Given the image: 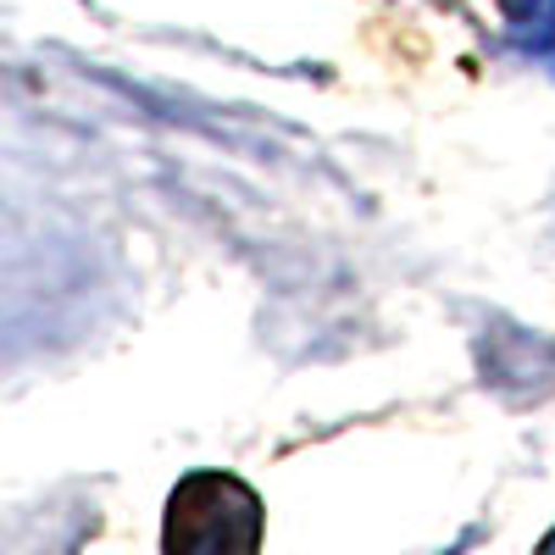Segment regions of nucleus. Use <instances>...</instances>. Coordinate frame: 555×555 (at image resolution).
Instances as JSON below:
<instances>
[{"label": "nucleus", "mask_w": 555, "mask_h": 555, "mask_svg": "<svg viewBox=\"0 0 555 555\" xmlns=\"http://www.w3.org/2000/svg\"><path fill=\"white\" fill-rule=\"evenodd\" d=\"M167 550L190 555H234L261 544V500L228 473H195L167 500Z\"/></svg>", "instance_id": "nucleus-1"}, {"label": "nucleus", "mask_w": 555, "mask_h": 555, "mask_svg": "<svg viewBox=\"0 0 555 555\" xmlns=\"http://www.w3.org/2000/svg\"><path fill=\"white\" fill-rule=\"evenodd\" d=\"M500 12L517 51L555 67V0H500Z\"/></svg>", "instance_id": "nucleus-2"}]
</instances>
